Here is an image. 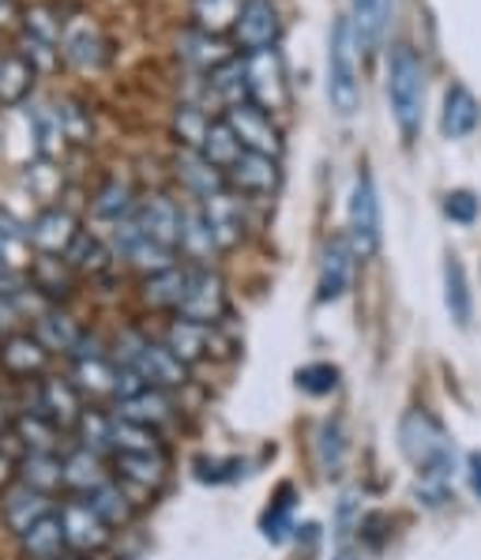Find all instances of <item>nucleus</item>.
<instances>
[{
	"instance_id": "obj_1",
	"label": "nucleus",
	"mask_w": 481,
	"mask_h": 560,
	"mask_svg": "<svg viewBox=\"0 0 481 560\" xmlns=\"http://www.w3.org/2000/svg\"><path fill=\"white\" fill-rule=\"evenodd\" d=\"M399 444L402 455L418 467L425 489H433L436 504H441L444 489H448L455 474V447L444 433V425L429 410H407L399 421Z\"/></svg>"
},
{
	"instance_id": "obj_2",
	"label": "nucleus",
	"mask_w": 481,
	"mask_h": 560,
	"mask_svg": "<svg viewBox=\"0 0 481 560\" xmlns=\"http://www.w3.org/2000/svg\"><path fill=\"white\" fill-rule=\"evenodd\" d=\"M388 106L402 140L414 143L425 120V65L407 42L395 46L388 57Z\"/></svg>"
},
{
	"instance_id": "obj_3",
	"label": "nucleus",
	"mask_w": 481,
	"mask_h": 560,
	"mask_svg": "<svg viewBox=\"0 0 481 560\" xmlns=\"http://www.w3.org/2000/svg\"><path fill=\"white\" fill-rule=\"evenodd\" d=\"M117 361L128 365L148 387H162V392H177L188 384V369L174 358L166 342H154L143 331H125L117 339Z\"/></svg>"
},
{
	"instance_id": "obj_4",
	"label": "nucleus",
	"mask_w": 481,
	"mask_h": 560,
	"mask_svg": "<svg viewBox=\"0 0 481 560\" xmlns=\"http://www.w3.org/2000/svg\"><path fill=\"white\" fill-rule=\"evenodd\" d=\"M357 42L350 31V15H339L328 34V102L339 117H350L357 109Z\"/></svg>"
},
{
	"instance_id": "obj_5",
	"label": "nucleus",
	"mask_w": 481,
	"mask_h": 560,
	"mask_svg": "<svg viewBox=\"0 0 481 560\" xmlns=\"http://www.w3.org/2000/svg\"><path fill=\"white\" fill-rule=\"evenodd\" d=\"M347 241L357 253V260H368L380 248V196H376L373 174L361 170L350 188V207H347Z\"/></svg>"
},
{
	"instance_id": "obj_6",
	"label": "nucleus",
	"mask_w": 481,
	"mask_h": 560,
	"mask_svg": "<svg viewBox=\"0 0 481 560\" xmlns=\"http://www.w3.org/2000/svg\"><path fill=\"white\" fill-rule=\"evenodd\" d=\"M248 102L260 106L263 114H286L290 109V80L279 49H260L245 57Z\"/></svg>"
},
{
	"instance_id": "obj_7",
	"label": "nucleus",
	"mask_w": 481,
	"mask_h": 560,
	"mask_svg": "<svg viewBox=\"0 0 481 560\" xmlns=\"http://www.w3.org/2000/svg\"><path fill=\"white\" fill-rule=\"evenodd\" d=\"M177 316L208 327H214L226 316V282L219 279V271L188 264V282H185V298L177 305Z\"/></svg>"
},
{
	"instance_id": "obj_8",
	"label": "nucleus",
	"mask_w": 481,
	"mask_h": 560,
	"mask_svg": "<svg viewBox=\"0 0 481 560\" xmlns=\"http://www.w3.org/2000/svg\"><path fill=\"white\" fill-rule=\"evenodd\" d=\"M114 256L125 260L128 267L143 275H159V271H169L177 267V253L166 245H159L151 234H143L136 226V219H125V222H114Z\"/></svg>"
},
{
	"instance_id": "obj_9",
	"label": "nucleus",
	"mask_w": 481,
	"mask_h": 560,
	"mask_svg": "<svg viewBox=\"0 0 481 560\" xmlns=\"http://www.w3.org/2000/svg\"><path fill=\"white\" fill-rule=\"evenodd\" d=\"M222 120L230 125V132L237 136L241 151H253V154H268V159H279L282 154V132L274 125L271 114H263L260 106L253 102H241V106H230Z\"/></svg>"
},
{
	"instance_id": "obj_10",
	"label": "nucleus",
	"mask_w": 481,
	"mask_h": 560,
	"mask_svg": "<svg viewBox=\"0 0 481 560\" xmlns=\"http://www.w3.org/2000/svg\"><path fill=\"white\" fill-rule=\"evenodd\" d=\"M237 49L248 54H260V49H274L282 38V20H279V8L271 0H241V15L230 31Z\"/></svg>"
},
{
	"instance_id": "obj_11",
	"label": "nucleus",
	"mask_w": 481,
	"mask_h": 560,
	"mask_svg": "<svg viewBox=\"0 0 481 560\" xmlns=\"http://www.w3.org/2000/svg\"><path fill=\"white\" fill-rule=\"evenodd\" d=\"M57 520H60V527H64L68 549H75V553H98V549H106L109 538H114V527H106V523H102V515L94 512L83 497H80V501L60 504Z\"/></svg>"
},
{
	"instance_id": "obj_12",
	"label": "nucleus",
	"mask_w": 481,
	"mask_h": 560,
	"mask_svg": "<svg viewBox=\"0 0 481 560\" xmlns=\"http://www.w3.org/2000/svg\"><path fill=\"white\" fill-rule=\"evenodd\" d=\"M75 234H80V222L68 207H46L27 222V241L38 256H64Z\"/></svg>"
},
{
	"instance_id": "obj_13",
	"label": "nucleus",
	"mask_w": 481,
	"mask_h": 560,
	"mask_svg": "<svg viewBox=\"0 0 481 560\" xmlns=\"http://www.w3.org/2000/svg\"><path fill=\"white\" fill-rule=\"evenodd\" d=\"M114 49H109V38L98 27L83 23V27H64V38H60V60L72 65L75 72H102L109 65Z\"/></svg>"
},
{
	"instance_id": "obj_14",
	"label": "nucleus",
	"mask_w": 481,
	"mask_h": 560,
	"mask_svg": "<svg viewBox=\"0 0 481 560\" xmlns=\"http://www.w3.org/2000/svg\"><path fill=\"white\" fill-rule=\"evenodd\" d=\"M203 222H208L211 237H214V248L219 253H230V248L241 245L245 237V203H241L237 192H219L211 200H203Z\"/></svg>"
},
{
	"instance_id": "obj_15",
	"label": "nucleus",
	"mask_w": 481,
	"mask_h": 560,
	"mask_svg": "<svg viewBox=\"0 0 481 560\" xmlns=\"http://www.w3.org/2000/svg\"><path fill=\"white\" fill-rule=\"evenodd\" d=\"M166 478V459L162 452L143 455H117V486L132 504H143V497H154V489Z\"/></svg>"
},
{
	"instance_id": "obj_16",
	"label": "nucleus",
	"mask_w": 481,
	"mask_h": 560,
	"mask_svg": "<svg viewBox=\"0 0 481 560\" xmlns=\"http://www.w3.org/2000/svg\"><path fill=\"white\" fill-rule=\"evenodd\" d=\"M132 219H136V226H140L143 234H151L159 245L174 248V253L180 248V207L169 200V196H162V192L140 196Z\"/></svg>"
},
{
	"instance_id": "obj_17",
	"label": "nucleus",
	"mask_w": 481,
	"mask_h": 560,
	"mask_svg": "<svg viewBox=\"0 0 481 560\" xmlns=\"http://www.w3.org/2000/svg\"><path fill=\"white\" fill-rule=\"evenodd\" d=\"M354 264H357V253L350 248L347 234L331 237L328 245H324V256H320V279H316V298H320V301H339L342 294H347L350 282H354Z\"/></svg>"
},
{
	"instance_id": "obj_18",
	"label": "nucleus",
	"mask_w": 481,
	"mask_h": 560,
	"mask_svg": "<svg viewBox=\"0 0 481 560\" xmlns=\"http://www.w3.org/2000/svg\"><path fill=\"white\" fill-rule=\"evenodd\" d=\"M279 180H282L279 159L253 154V151H241V159L226 170V185L237 196H274Z\"/></svg>"
},
{
	"instance_id": "obj_19",
	"label": "nucleus",
	"mask_w": 481,
	"mask_h": 560,
	"mask_svg": "<svg viewBox=\"0 0 481 560\" xmlns=\"http://www.w3.org/2000/svg\"><path fill=\"white\" fill-rule=\"evenodd\" d=\"M481 125V102L474 98V91L467 83H451L444 91V109H441V132L448 140H467L474 136Z\"/></svg>"
},
{
	"instance_id": "obj_20",
	"label": "nucleus",
	"mask_w": 481,
	"mask_h": 560,
	"mask_svg": "<svg viewBox=\"0 0 481 560\" xmlns=\"http://www.w3.org/2000/svg\"><path fill=\"white\" fill-rule=\"evenodd\" d=\"M177 57L185 60L188 68H196V72H214V68H222L230 57H237L234 49H230L226 38H219V34H208V31H196L188 27L185 34L177 38Z\"/></svg>"
},
{
	"instance_id": "obj_21",
	"label": "nucleus",
	"mask_w": 481,
	"mask_h": 560,
	"mask_svg": "<svg viewBox=\"0 0 481 560\" xmlns=\"http://www.w3.org/2000/svg\"><path fill=\"white\" fill-rule=\"evenodd\" d=\"M117 413L128 421H136V425L154 429V433H159L162 425H169V421L177 418V407H174V399H169V392H162V387H143V392L120 399Z\"/></svg>"
},
{
	"instance_id": "obj_22",
	"label": "nucleus",
	"mask_w": 481,
	"mask_h": 560,
	"mask_svg": "<svg viewBox=\"0 0 481 560\" xmlns=\"http://www.w3.org/2000/svg\"><path fill=\"white\" fill-rule=\"evenodd\" d=\"M177 180L188 188V196H192L196 203L211 200V196L226 192V174L222 170H214L208 159H203L200 151H177Z\"/></svg>"
},
{
	"instance_id": "obj_23",
	"label": "nucleus",
	"mask_w": 481,
	"mask_h": 560,
	"mask_svg": "<svg viewBox=\"0 0 481 560\" xmlns=\"http://www.w3.org/2000/svg\"><path fill=\"white\" fill-rule=\"evenodd\" d=\"M60 260L72 267L75 275H91V279H102V275L114 271L117 256H114V248H109L98 234H91V230H80Z\"/></svg>"
},
{
	"instance_id": "obj_24",
	"label": "nucleus",
	"mask_w": 481,
	"mask_h": 560,
	"mask_svg": "<svg viewBox=\"0 0 481 560\" xmlns=\"http://www.w3.org/2000/svg\"><path fill=\"white\" fill-rule=\"evenodd\" d=\"M34 339H38L49 354H68V358H72L87 335L80 331V324H75L68 313H60V308H42L38 320H34Z\"/></svg>"
},
{
	"instance_id": "obj_25",
	"label": "nucleus",
	"mask_w": 481,
	"mask_h": 560,
	"mask_svg": "<svg viewBox=\"0 0 481 560\" xmlns=\"http://www.w3.org/2000/svg\"><path fill=\"white\" fill-rule=\"evenodd\" d=\"M166 342L169 350H174V358L180 361V365H196V361H203L211 354V347H214V327L208 324H196V320H177L166 327Z\"/></svg>"
},
{
	"instance_id": "obj_26",
	"label": "nucleus",
	"mask_w": 481,
	"mask_h": 560,
	"mask_svg": "<svg viewBox=\"0 0 481 560\" xmlns=\"http://www.w3.org/2000/svg\"><path fill=\"white\" fill-rule=\"evenodd\" d=\"M177 253H185L188 260H192V267H211V260L219 256L208 222H203V207L200 203L180 207V248H177Z\"/></svg>"
},
{
	"instance_id": "obj_27",
	"label": "nucleus",
	"mask_w": 481,
	"mask_h": 560,
	"mask_svg": "<svg viewBox=\"0 0 481 560\" xmlns=\"http://www.w3.org/2000/svg\"><path fill=\"white\" fill-rule=\"evenodd\" d=\"M34 80H38V68H34L20 49L0 54V106L4 109L23 106L27 94L34 91Z\"/></svg>"
},
{
	"instance_id": "obj_28",
	"label": "nucleus",
	"mask_w": 481,
	"mask_h": 560,
	"mask_svg": "<svg viewBox=\"0 0 481 560\" xmlns=\"http://www.w3.org/2000/svg\"><path fill=\"white\" fill-rule=\"evenodd\" d=\"M38 413H46L57 429H75V421H80V413H83L75 384L42 381V387H38Z\"/></svg>"
},
{
	"instance_id": "obj_29",
	"label": "nucleus",
	"mask_w": 481,
	"mask_h": 560,
	"mask_svg": "<svg viewBox=\"0 0 481 560\" xmlns=\"http://www.w3.org/2000/svg\"><path fill=\"white\" fill-rule=\"evenodd\" d=\"M60 463H64V486L83 497L94 493V489H102L106 481H114L106 470V463H102V455L91 452V447H72Z\"/></svg>"
},
{
	"instance_id": "obj_30",
	"label": "nucleus",
	"mask_w": 481,
	"mask_h": 560,
	"mask_svg": "<svg viewBox=\"0 0 481 560\" xmlns=\"http://www.w3.org/2000/svg\"><path fill=\"white\" fill-rule=\"evenodd\" d=\"M72 279H75V271L60 260V256H34L31 267H27V282L42 301L68 298L72 294Z\"/></svg>"
},
{
	"instance_id": "obj_31",
	"label": "nucleus",
	"mask_w": 481,
	"mask_h": 560,
	"mask_svg": "<svg viewBox=\"0 0 481 560\" xmlns=\"http://www.w3.org/2000/svg\"><path fill=\"white\" fill-rule=\"evenodd\" d=\"M49 361V350L42 347L34 335H8L4 342H0V365L8 369L12 376H38L42 369H46Z\"/></svg>"
},
{
	"instance_id": "obj_32",
	"label": "nucleus",
	"mask_w": 481,
	"mask_h": 560,
	"mask_svg": "<svg viewBox=\"0 0 481 560\" xmlns=\"http://www.w3.org/2000/svg\"><path fill=\"white\" fill-rule=\"evenodd\" d=\"M20 546H23V553H27V560H60L64 557L68 541H64V527H60L57 512H49V515H42L38 523H31V527L20 534Z\"/></svg>"
},
{
	"instance_id": "obj_33",
	"label": "nucleus",
	"mask_w": 481,
	"mask_h": 560,
	"mask_svg": "<svg viewBox=\"0 0 481 560\" xmlns=\"http://www.w3.org/2000/svg\"><path fill=\"white\" fill-rule=\"evenodd\" d=\"M15 478H20V486H31L38 493L54 497L64 486V463L49 452H27L20 467H15Z\"/></svg>"
},
{
	"instance_id": "obj_34",
	"label": "nucleus",
	"mask_w": 481,
	"mask_h": 560,
	"mask_svg": "<svg viewBox=\"0 0 481 560\" xmlns=\"http://www.w3.org/2000/svg\"><path fill=\"white\" fill-rule=\"evenodd\" d=\"M54 508H49V497L38 493V489L31 486H12L4 497V523L12 527L15 534H23L31 527V523H38L42 515H49Z\"/></svg>"
},
{
	"instance_id": "obj_35",
	"label": "nucleus",
	"mask_w": 481,
	"mask_h": 560,
	"mask_svg": "<svg viewBox=\"0 0 481 560\" xmlns=\"http://www.w3.org/2000/svg\"><path fill=\"white\" fill-rule=\"evenodd\" d=\"M31 241L27 226L12 222V214H0V279L4 275H27L31 267Z\"/></svg>"
},
{
	"instance_id": "obj_36",
	"label": "nucleus",
	"mask_w": 481,
	"mask_h": 560,
	"mask_svg": "<svg viewBox=\"0 0 481 560\" xmlns=\"http://www.w3.org/2000/svg\"><path fill=\"white\" fill-rule=\"evenodd\" d=\"M444 305H448V316L459 327L470 324V313H474V298H470V282H467V267L455 253H448L444 260Z\"/></svg>"
},
{
	"instance_id": "obj_37",
	"label": "nucleus",
	"mask_w": 481,
	"mask_h": 560,
	"mask_svg": "<svg viewBox=\"0 0 481 560\" xmlns=\"http://www.w3.org/2000/svg\"><path fill=\"white\" fill-rule=\"evenodd\" d=\"M109 452L143 455V452H162V444H159V433H154V429H143V425H136V421L114 413V418H109Z\"/></svg>"
},
{
	"instance_id": "obj_38",
	"label": "nucleus",
	"mask_w": 481,
	"mask_h": 560,
	"mask_svg": "<svg viewBox=\"0 0 481 560\" xmlns=\"http://www.w3.org/2000/svg\"><path fill=\"white\" fill-rule=\"evenodd\" d=\"M12 433H15V441H23V447H27V452H49V455H57V447H60V429L46 418V413H38V410L12 418Z\"/></svg>"
},
{
	"instance_id": "obj_39",
	"label": "nucleus",
	"mask_w": 481,
	"mask_h": 560,
	"mask_svg": "<svg viewBox=\"0 0 481 560\" xmlns=\"http://www.w3.org/2000/svg\"><path fill=\"white\" fill-rule=\"evenodd\" d=\"M185 282H188V267H169V271L148 275V282H143V301H148L151 308H169V313H177L180 298H185Z\"/></svg>"
},
{
	"instance_id": "obj_40",
	"label": "nucleus",
	"mask_w": 481,
	"mask_h": 560,
	"mask_svg": "<svg viewBox=\"0 0 481 560\" xmlns=\"http://www.w3.org/2000/svg\"><path fill=\"white\" fill-rule=\"evenodd\" d=\"M136 211V192L125 177H109L106 185L94 192V214L106 222H125Z\"/></svg>"
},
{
	"instance_id": "obj_41",
	"label": "nucleus",
	"mask_w": 481,
	"mask_h": 560,
	"mask_svg": "<svg viewBox=\"0 0 481 560\" xmlns=\"http://www.w3.org/2000/svg\"><path fill=\"white\" fill-rule=\"evenodd\" d=\"M211 114L196 102H180L174 109V136H177V148L180 151H200L203 140H208V128H211Z\"/></svg>"
},
{
	"instance_id": "obj_42",
	"label": "nucleus",
	"mask_w": 481,
	"mask_h": 560,
	"mask_svg": "<svg viewBox=\"0 0 481 560\" xmlns=\"http://www.w3.org/2000/svg\"><path fill=\"white\" fill-rule=\"evenodd\" d=\"M241 15V0H192V27L226 38Z\"/></svg>"
},
{
	"instance_id": "obj_43",
	"label": "nucleus",
	"mask_w": 481,
	"mask_h": 560,
	"mask_svg": "<svg viewBox=\"0 0 481 560\" xmlns=\"http://www.w3.org/2000/svg\"><path fill=\"white\" fill-rule=\"evenodd\" d=\"M380 0H350V31L361 54H373L376 42H380Z\"/></svg>"
},
{
	"instance_id": "obj_44",
	"label": "nucleus",
	"mask_w": 481,
	"mask_h": 560,
	"mask_svg": "<svg viewBox=\"0 0 481 560\" xmlns=\"http://www.w3.org/2000/svg\"><path fill=\"white\" fill-rule=\"evenodd\" d=\"M203 159L211 162L214 170H222L226 174L230 166L241 159V143H237V136L230 132V125L222 117H214L211 120V128H208V140H203V148H200Z\"/></svg>"
},
{
	"instance_id": "obj_45",
	"label": "nucleus",
	"mask_w": 481,
	"mask_h": 560,
	"mask_svg": "<svg viewBox=\"0 0 481 560\" xmlns=\"http://www.w3.org/2000/svg\"><path fill=\"white\" fill-rule=\"evenodd\" d=\"M316 463L320 470L328 474H339L342 463H347V433H342V421H324L320 433H316Z\"/></svg>"
},
{
	"instance_id": "obj_46",
	"label": "nucleus",
	"mask_w": 481,
	"mask_h": 560,
	"mask_svg": "<svg viewBox=\"0 0 481 560\" xmlns=\"http://www.w3.org/2000/svg\"><path fill=\"white\" fill-rule=\"evenodd\" d=\"M83 501L102 515L106 527H120V523H128V515H132V501H128L125 489H120L117 481H106V486L94 489V493H87Z\"/></svg>"
},
{
	"instance_id": "obj_47",
	"label": "nucleus",
	"mask_w": 481,
	"mask_h": 560,
	"mask_svg": "<svg viewBox=\"0 0 481 560\" xmlns=\"http://www.w3.org/2000/svg\"><path fill=\"white\" fill-rule=\"evenodd\" d=\"M54 106H57L60 125H64L68 143H72V148H83V143H91V136H94V120H91L87 109H83L75 98H60V102H54Z\"/></svg>"
},
{
	"instance_id": "obj_48",
	"label": "nucleus",
	"mask_w": 481,
	"mask_h": 560,
	"mask_svg": "<svg viewBox=\"0 0 481 560\" xmlns=\"http://www.w3.org/2000/svg\"><path fill=\"white\" fill-rule=\"evenodd\" d=\"M23 34H31V38H38V42H49V46H60V38H64V23L57 20L54 8L34 4L23 12Z\"/></svg>"
},
{
	"instance_id": "obj_49",
	"label": "nucleus",
	"mask_w": 481,
	"mask_h": 560,
	"mask_svg": "<svg viewBox=\"0 0 481 560\" xmlns=\"http://www.w3.org/2000/svg\"><path fill=\"white\" fill-rule=\"evenodd\" d=\"M109 418L114 413H102V410H83L75 429H80V447H91V452H109Z\"/></svg>"
},
{
	"instance_id": "obj_50",
	"label": "nucleus",
	"mask_w": 481,
	"mask_h": 560,
	"mask_svg": "<svg viewBox=\"0 0 481 560\" xmlns=\"http://www.w3.org/2000/svg\"><path fill=\"white\" fill-rule=\"evenodd\" d=\"M60 170H57V162H46V159H38L34 166H27V188L34 196H38L42 203H49V200H57V192H60Z\"/></svg>"
},
{
	"instance_id": "obj_51",
	"label": "nucleus",
	"mask_w": 481,
	"mask_h": 560,
	"mask_svg": "<svg viewBox=\"0 0 481 560\" xmlns=\"http://www.w3.org/2000/svg\"><path fill=\"white\" fill-rule=\"evenodd\" d=\"M297 387L308 395H331L339 387V369L328 361H313V365L297 369Z\"/></svg>"
},
{
	"instance_id": "obj_52",
	"label": "nucleus",
	"mask_w": 481,
	"mask_h": 560,
	"mask_svg": "<svg viewBox=\"0 0 481 560\" xmlns=\"http://www.w3.org/2000/svg\"><path fill=\"white\" fill-rule=\"evenodd\" d=\"M444 214H448L451 222H459V226H474L481 214L478 192H470V188H451V192L444 196Z\"/></svg>"
},
{
	"instance_id": "obj_53",
	"label": "nucleus",
	"mask_w": 481,
	"mask_h": 560,
	"mask_svg": "<svg viewBox=\"0 0 481 560\" xmlns=\"http://www.w3.org/2000/svg\"><path fill=\"white\" fill-rule=\"evenodd\" d=\"M286 497H290V489H282V501L263 512V534H268L271 541H282L290 530H294V515H290L294 512V504H290Z\"/></svg>"
},
{
	"instance_id": "obj_54",
	"label": "nucleus",
	"mask_w": 481,
	"mask_h": 560,
	"mask_svg": "<svg viewBox=\"0 0 481 560\" xmlns=\"http://www.w3.org/2000/svg\"><path fill=\"white\" fill-rule=\"evenodd\" d=\"M15 20L23 23V8H20V0H0V31L12 27Z\"/></svg>"
},
{
	"instance_id": "obj_55",
	"label": "nucleus",
	"mask_w": 481,
	"mask_h": 560,
	"mask_svg": "<svg viewBox=\"0 0 481 560\" xmlns=\"http://www.w3.org/2000/svg\"><path fill=\"white\" fill-rule=\"evenodd\" d=\"M467 474H470V486H474V493L481 497V452H474L467 459Z\"/></svg>"
},
{
	"instance_id": "obj_56",
	"label": "nucleus",
	"mask_w": 481,
	"mask_h": 560,
	"mask_svg": "<svg viewBox=\"0 0 481 560\" xmlns=\"http://www.w3.org/2000/svg\"><path fill=\"white\" fill-rule=\"evenodd\" d=\"M12 478H15V463L8 459L4 452H0V486H8V481H12Z\"/></svg>"
},
{
	"instance_id": "obj_57",
	"label": "nucleus",
	"mask_w": 481,
	"mask_h": 560,
	"mask_svg": "<svg viewBox=\"0 0 481 560\" xmlns=\"http://www.w3.org/2000/svg\"><path fill=\"white\" fill-rule=\"evenodd\" d=\"M335 560H361V557L354 553V549H342V553H339V557H335Z\"/></svg>"
}]
</instances>
